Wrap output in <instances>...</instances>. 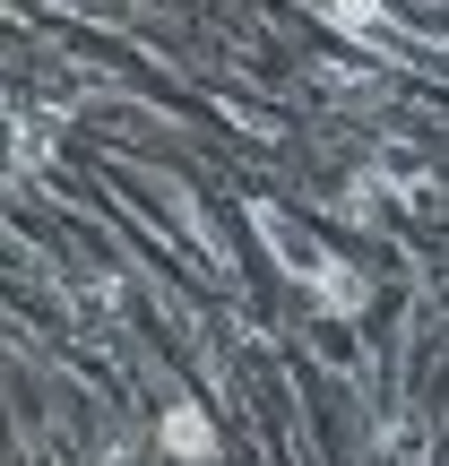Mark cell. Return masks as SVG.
I'll list each match as a JSON object with an SVG mask.
<instances>
[{
	"mask_svg": "<svg viewBox=\"0 0 449 466\" xmlns=\"http://www.w3.org/2000/svg\"><path fill=\"white\" fill-rule=\"evenodd\" d=\"M165 450H173V458H190V466L217 458V432H208L199 406H173V415H165Z\"/></svg>",
	"mask_w": 449,
	"mask_h": 466,
	"instance_id": "obj_1",
	"label": "cell"
}]
</instances>
